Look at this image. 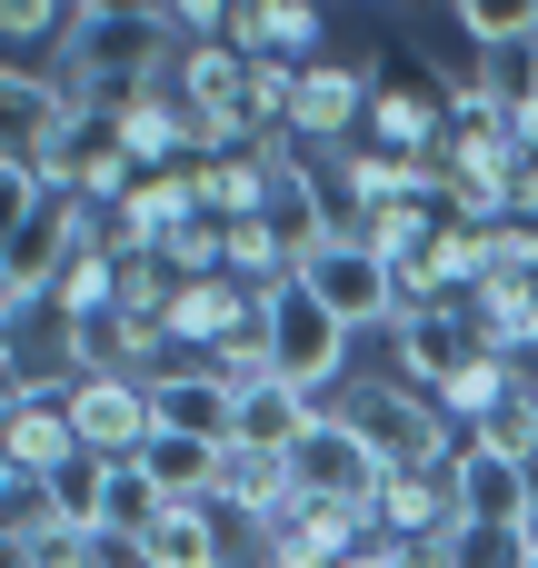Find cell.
Segmentation results:
<instances>
[{"instance_id":"obj_2","label":"cell","mask_w":538,"mask_h":568,"mask_svg":"<svg viewBox=\"0 0 538 568\" xmlns=\"http://www.w3.org/2000/svg\"><path fill=\"white\" fill-rule=\"evenodd\" d=\"M260 329H270V369H280V379H300L309 399L349 389V349H359V329H349L339 310H319L300 280H280V290H270Z\"/></svg>"},{"instance_id":"obj_12","label":"cell","mask_w":538,"mask_h":568,"mask_svg":"<svg viewBox=\"0 0 538 568\" xmlns=\"http://www.w3.org/2000/svg\"><path fill=\"white\" fill-rule=\"evenodd\" d=\"M449 489H459V519H529L519 449H499V439H459V459H449Z\"/></svg>"},{"instance_id":"obj_20","label":"cell","mask_w":538,"mask_h":568,"mask_svg":"<svg viewBox=\"0 0 538 568\" xmlns=\"http://www.w3.org/2000/svg\"><path fill=\"white\" fill-rule=\"evenodd\" d=\"M529 559H538L529 519H459L439 539V568H529Z\"/></svg>"},{"instance_id":"obj_21","label":"cell","mask_w":538,"mask_h":568,"mask_svg":"<svg viewBox=\"0 0 538 568\" xmlns=\"http://www.w3.org/2000/svg\"><path fill=\"white\" fill-rule=\"evenodd\" d=\"M170 499H160V479L140 469V459H100V529H120V539H150V519H160Z\"/></svg>"},{"instance_id":"obj_5","label":"cell","mask_w":538,"mask_h":568,"mask_svg":"<svg viewBox=\"0 0 538 568\" xmlns=\"http://www.w3.org/2000/svg\"><path fill=\"white\" fill-rule=\"evenodd\" d=\"M379 50H329V60H309L300 70V100H290V140L300 150H339L359 120H369V100H379Z\"/></svg>"},{"instance_id":"obj_9","label":"cell","mask_w":538,"mask_h":568,"mask_svg":"<svg viewBox=\"0 0 538 568\" xmlns=\"http://www.w3.org/2000/svg\"><path fill=\"white\" fill-rule=\"evenodd\" d=\"M150 409H160V429L230 439V429H240V379H230L220 359H180V369H150Z\"/></svg>"},{"instance_id":"obj_27","label":"cell","mask_w":538,"mask_h":568,"mask_svg":"<svg viewBox=\"0 0 538 568\" xmlns=\"http://www.w3.org/2000/svg\"><path fill=\"white\" fill-rule=\"evenodd\" d=\"M369 10H399V0H369Z\"/></svg>"},{"instance_id":"obj_26","label":"cell","mask_w":538,"mask_h":568,"mask_svg":"<svg viewBox=\"0 0 538 568\" xmlns=\"http://www.w3.org/2000/svg\"><path fill=\"white\" fill-rule=\"evenodd\" d=\"M10 568H60V559L50 549H10Z\"/></svg>"},{"instance_id":"obj_28","label":"cell","mask_w":538,"mask_h":568,"mask_svg":"<svg viewBox=\"0 0 538 568\" xmlns=\"http://www.w3.org/2000/svg\"><path fill=\"white\" fill-rule=\"evenodd\" d=\"M529 568H538V559H529Z\"/></svg>"},{"instance_id":"obj_16","label":"cell","mask_w":538,"mask_h":568,"mask_svg":"<svg viewBox=\"0 0 538 568\" xmlns=\"http://www.w3.org/2000/svg\"><path fill=\"white\" fill-rule=\"evenodd\" d=\"M110 310H120V250H100V240H90V250L60 270V290H50V329H60V339H80V329H100Z\"/></svg>"},{"instance_id":"obj_8","label":"cell","mask_w":538,"mask_h":568,"mask_svg":"<svg viewBox=\"0 0 538 568\" xmlns=\"http://www.w3.org/2000/svg\"><path fill=\"white\" fill-rule=\"evenodd\" d=\"M110 140H120L140 170H180V160H200V120H190V100H180L170 80L130 90V100L110 110Z\"/></svg>"},{"instance_id":"obj_13","label":"cell","mask_w":538,"mask_h":568,"mask_svg":"<svg viewBox=\"0 0 538 568\" xmlns=\"http://www.w3.org/2000/svg\"><path fill=\"white\" fill-rule=\"evenodd\" d=\"M140 549H150V568H230V509L220 499H170Z\"/></svg>"},{"instance_id":"obj_1","label":"cell","mask_w":538,"mask_h":568,"mask_svg":"<svg viewBox=\"0 0 538 568\" xmlns=\"http://www.w3.org/2000/svg\"><path fill=\"white\" fill-rule=\"evenodd\" d=\"M339 409L359 419V439H369L389 469H449V459H459V439H469V429H459V419H449L429 389H409L399 369H389V379L339 389Z\"/></svg>"},{"instance_id":"obj_23","label":"cell","mask_w":538,"mask_h":568,"mask_svg":"<svg viewBox=\"0 0 538 568\" xmlns=\"http://www.w3.org/2000/svg\"><path fill=\"white\" fill-rule=\"evenodd\" d=\"M160 260H170V280H210V270H230V220H180L170 240H160Z\"/></svg>"},{"instance_id":"obj_25","label":"cell","mask_w":538,"mask_h":568,"mask_svg":"<svg viewBox=\"0 0 538 568\" xmlns=\"http://www.w3.org/2000/svg\"><path fill=\"white\" fill-rule=\"evenodd\" d=\"M509 220H538V160H519V180H509Z\"/></svg>"},{"instance_id":"obj_14","label":"cell","mask_w":538,"mask_h":568,"mask_svg":"<svg viewBox=\"0 0 538 568\" xmlns=\"http://www.w3.org/2000/svg\"><path fill=\"white\" fill-rule=\"evenodd\" d=\"M479 329H489V349H509V359H538V260H499L489 280H479Z\"/></svg>"},{"instance_id":"obj_7","label":"cell","mask_w":538,"mask_h":568,"mask_svg":"<svg viewBox=\"0 0 538 568\" xmlns=\"http://www.w3.org/2000/svg\"><path fill=\"white\" fill-rule=\"evenodd\" d=\"M70 419H80V449L90 459H140L150 429H160L140 369H70Z\"/></svg>"},{"instance_id":"obj_22","label":"cell","mask_w":538,"mask_h":568,"mask_svg":"<svg viewBox=\"0 0 538 568\" xmlns=\"http://www.w3.org/2000/svg\"><path fill=\"white\" fill-rule=\"evenodd\" d=\"M80 10H90V0H0V40H10V60L60 50V30H70Z\"/></svg>"},{"instance_id":"obj_6","label":"cell","mask_w":538,"mask_h":568,"mask_svg":"<svg viewBox=\"0 0 538 568\" xmlns=\"http://www.w3.org/2000/svg\"><path fill=\"white\" fill-rule=\"evenodd\" d=\"M479 349H489V329H479V310H469V300L399 310V320H389V369H399L409 389H429V399H439V389H449Z\"/></svg>"},{"instance_id":"obj_4","label":"cell","mask_w":538,"mask_h":568,"mask_svg":"<svg viewBox=\"0 0 538 568\" xmlns=\"http://www.w3.org/2000/svg\"><path fill=\"white\" fill-rule=\"evenodd\" d=\"M290 489H300V499H349V509H379L389 459L359 439V419H349V409H319V419L300 429V449H290Z\"/></svg>"},{"instance_id":"obj_11","label":"cell","mask_w":538,"mask_h":568,"mask_svg":"<svg viewBox=\"0 0 538 568\" xmlns=\"http://www.w3.org/2000/svg\"><path fill=\"white\" fill-rule=\"evenodd\" d=\"M309 419H319V399H309L300 379H280V369H250V379H240V429H230V439H240V449H270V459H290Z\"/></svg>"},{"instance_id":"obj_18","label":"cell","mask_w":538,"mask_h":568,"mask_svg":"<svg viewBox=\"0 0 538 568\" xmlns=\"http://www.w3.org/2000/svg\"><path fill=\"white\" fill-rule=\"evenodd\" d=\"M50 539H60V499H50V479L0 459V549H50Z\"/></svg>"},{"instance_id":"obj_17","label":"cell","mask_w":538,"mask_h":568,"mask_svg":"<svg viewBox=\"0 0 538 568\" xmlns=\"http://www.w3.org/2000/svg\"><path fill=\"white\" fill-rule=\"evenodd\" d=\"M220 459H230V439H190V429H150V449H140L160 499H220Z\"/></svg>"},{"instance_id":"obj_24","label":"cell","mask_w":538,"mask_h":568,"mask_svg":"<svg viewBox=\"0 0 538 568\" xmlns=\"http://www.w3.org/2000/svg\"><path fill=\"white\" fill-rule=\"evenodd\" d=\"M160 20H170L180 40H230V20H240V0H160Z\"/></svg>"},{"instance_id":"obj_10","label":"cell","mask_w":538,"mask_h":568,"mask_svg":"<svg viewBox=\"0 0 538 568\" xmlns=\"http://www.w3.org/2000/svg\"><path fill=\"white\" fill-rule=\"evenodd\" d=\"M459 529V489H449V469H389V489H379V539H399V549H439Z\"/></svg>"},{"instance_id":"obj_15","label":"cell","mask_w":538,"mask_h":568,"mask_svg":"<svg viewBox=\"0 0 538 568\" xmlns=\"http://www.w3.org/2000/svg\"><path fill=\"white\" fill-rule=\"evenodd\" d=\"M230 50H280V60H329V10L319 0H260L230 20Z\"/></svg>"},{"instance_id":"obj_19","label":"cell","mask_w":538,"mask_h":568,"mask_svg":"<svg viewBox=\"0 0 538 568\" xmlns=\"http://www.w3.org/2000/svg\"><path fill=\"white\" fill-rule=\"evenodd\" d=\"M439 10H449V30H459L479 60L529 50V40H538V0H439Z\"/></svg>"},{"instance_id":"obj_3","label":"cell","mask_w":538,"mask_h":568,"mask_svg":"<svg viewBox=\"0 0 538 568\" xmlns=\"http://www.w3.org/2000/svg\"><path fill=\"white\" fill-rule=\"evenodd\" d=\"M300 290H309L319 310H339L359 339H369V329L389 339V320H399V270H389V260H379L359 230H329V240L300 260Z\"/></svg>"}]
</instances>
